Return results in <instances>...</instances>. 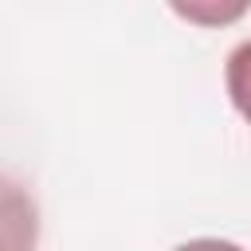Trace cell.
Listing matches in <instances>:
<instances>
[{"instance_id": "obj_1", "label": "cell", "mask_w": 251, "mask_h": 251, "mask_svg": "<svg viewBox=\"0 0 251 251\" xmlns=\"http://www.w3.org/2000/svg\"><path fill=\"white\" fill-rule=\"evenodd\" d=\"M227 94H231V106L251 126V39H243L227 55Z\"/></svg>"}, {"instance_id": "obj_2", "label": "cell", "mask_w": 251, "mask_h": 251, "mask_svg": "<svg viewBox=\"0 0 251 251\" xmlns=\"http://www.w3.org/2000/svg\"><path fill=\"white\" fill-rule=\"evenodd\" d=\"M173 251H243L239 243H227V239H188Z\"/></svg>"}]
</instances>
